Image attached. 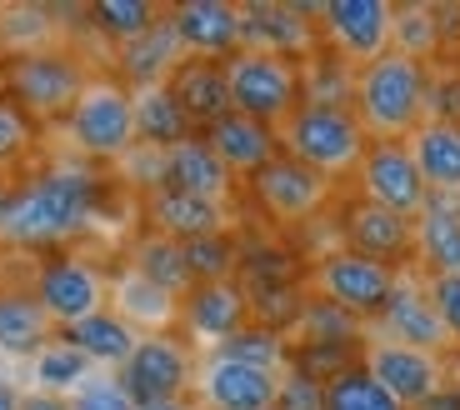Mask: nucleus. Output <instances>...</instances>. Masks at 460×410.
I'll return each mask as SVG.
<instances>
[{"label":"nucleus","instance_id":"31","mask_svg":"<svg viewBox=\"0 0 460 410\" xmlns=\"http://www.w3.org/2000/svg\"><path fill=\"white\" fill-rule=\"evenodd\" d=\"M391 50H395V56H411V60H420V66L436 70V60H446V21H440V5H430V0L395 5Z\"/></svg>","mask_w":460,"mask_h":410},{"label":"nucleus","instance_id":"16","mask_svg":"<svg viewBox=\"0 0 460 410\" xmlns=\"http://www.w3.org/2000/svg\"><path fill=\"white\" fill-rule=\"evenodd\" d=\"M276 396H280V376L230 361L220 351L200 355L196 386H190L196 410H276Z\"/></svg>","mask_w":460,"mask_h":410},{"label":"nucleus","instance_id":"33","mask_svg":"<svg viewBox=\"0 0 460 410\" xmlns=\"http://www.w3.org/2000/svg\"><path fill=\"white\" fill-rule=\"evenodd\" d=\"M60 25L50 5L35 0H11L0 5V56H35V50H56Z\"/></svg>","mask_w":460,"mask_h":410},{"label":"nucleus","instance_id":"42","mask_svg":"<svg viewBox=\"0 0 460 410\" xmlns=\"http://www.w3.org/2000/svg\"><path fill=\"white\" fill-rule=\"evenodd\" d=\"M66 400H70V410H136V400H130V390L120 386L115 370H95V376H85Z\"/></svg>","mask_w":460,"mask_h":410},{"label":"nucleus","instance_id":"50","mask_svg":"<svg viewBox=\"0 0 460 410\" xmlns=\"http://www.w3.org/2000/svg\"><path fill=\"white\" fill-rule=\"evenodd\" d=\"M140 410H196L190 400H161V406H140Z\"/></svg>","mask_w":460,"mask_h":410},{"label":"nucleus","instance_id":"44","mask_svg":"<svg viewBox=\"0 0 460 410\" xmlns=\"http://www.w3.org/2000/svg\"><path fill=\"white\" fill-rule=\"evenodd\" d=\"M430 120H446V126L460 130V60L436 70L430 80Z\"/></svg>","mask_w":460,"mask_h":410},{"label":"nucleus","instance_id":"35","mask_svg":"<svg viewBox=\"0 0 460 410\" xmlns=\"http://www.w3.org/2000/svg\"><path fill=\"white\" fill-rule=\"evenodd\" d=\"M126 265L140 271L146 281L165 285L171 296H185V290L196 285L190 281V265H185V245L171 240V236H155V230H140L136 245H130V255H126Z\"/></svg>","mask_w":460,"mask_h":410},{"label":"nucleus","instance_id":"9","mask_svg":"<svg viewBox=\"0 0 460 410\" xmlns=\"http://www.w3.org/2000/svg\"><path fill=\"white\" fill-rule=\"evenodd\" d=\"M395 281H401V271H391V265H380V261H366V255L345 251V245H331L305 271V290L335 300L341 310H350L360 320H376L385 310Z\"/></svg>","mask_w":460,"mask_h":410},{"label":"nucleus","instance_id":"28","mask_svg":"<svg viewBox=\"0 0 460 410\" xmlns=\"http://www.w3.org/2000/svg\"><path fill=\"white\" fill-rule=\"evenodd\" d=\"M56 335L75 345V351H81L95 370H120V365L136 355V345H140V335L130 331V325L115 316L111 306L95 310V316H85V320H70V325H60Z\"/></svg>","mask_w":460,"mask_h":410},{"label":"nucleus","instance_id":"52","mask_svg":"<svg viewBox=\"0 0 460 410\" xmlns=\"http://www.w3.org/2000/svg\"><path fill=\"white\" fill-rule=\"evenodd\" d=\"M5 191H11V185H5V175H0V201H5Z\"/></svg>","mask_w":460,"mask_h":410},{"label":"nucleus","instance_id":"45","mask_svg":"<svg viewBox=\"0 0 460 410\" xmlns=\"http://www.w3.org/2000/svg\"><path fill=\"white\" fill-rule=\"evenodd\" d=\"M426 290H430V306H436L440 325L460 345V275H426Z\"/></svg>","mask_w":460,"mask_h":410},{"label":"nucleus","instance_id":"32","mask_svg":"<svg viewBox=\"0 0 460 410\" xmlns=\"http://www.w3.org/2000/svg\"><path fill=\"white\" fill-rule=\"evenodd\" d=\"M46 341H56V320L40 310L31 290H0V351L31 361Z\"/></svg>","mask_w":460,"mask_h":410},{"label":"nucleus","instance_id":"41","mask_svg":"<svg viewBox=\"0 0 460 410\" xmlns=\"http://www.w3.org/2000/svg\"><path fill=\"white\" fill-rule=\"evenodd\" d=\"M35 146H40V126H35L31 115L11 101V95H0V171H5V165H21V160H31Z\"/></svg>","mask_w":460,"mask_h":410},{"label":"nucleus","instance_id":"10","mask_svg":"<svg viewBox=\"0 0 460 410\" xmlns=\"http://www.w3.org/2000/svg\"><path fill=\"white\" fill-rule=\"evenodd\" d=\"M245 195H251V205L270 220V226H311L315 216L331 210L335 185L325 181V175H315L311 165H300V160H290L286 150H280L261 175L245 181Z\"/></svg>","mask_w":460,"mask_h":410},{"label":"nucleus","instance_id":"2","mask_svg":"<svg viewBox=\"0 0 460 410\" xmlns=\"http://www.w3.org/2000/svg\"><path fill=\"white\" fill-rule=\"evenodd\" d=\"M430 80L436 70L411 56L385 50L380 60L356 70V120L370 140H411L430 115Z\"/></svg>","mask_w":460,"mask_h":410},{"label":"nucleus","instance_id":"5","mask_svg":"<svg viewBox=\"0 0 460 410\" xmlns=\"http://www.w3.org/2000/svg\"><path fill=\"white\" fill-rule=\"evenodd\" d=\"M66 126L70 150L91 165H115L136 150V111H130V91L115 76H91L81 101L70 105Z\"/></svg>","mask_w":460,"mask_h":410},{"label":"nucleus","instance_id":"14","mask_svg":"<svg viewBox=\"0 0 460 410\" xmlns=\"http://www.w3.org/2000/svg\"><path fill=\"white\" fill-rule=\"evenodd\" d=\"M356 195L385 205V210H395L405 220H415L430 201L405 140H370L366 156H360V171H356Z\"/></svg>","mask_w":460,"mask_h":410},{"label":"nucleus","instance_id":"36","mask_svg":"<svg viewBox=\"0 0 460 410\" xmlns=\"http://www.w3.org/2000/svg\"><path fill=\"white\" fill-rule=\"evenodd\" d=\"M161 11L165 5H155V0H91L85 5V25L101 40H111V46H126V40H136L140 31H150L161 21Z\"/></svg>","mask_w":460,"mask_h":410},{"label":"nucleus","instance_id":"37","mask_svg":"<svg viewBox=\"0 0 460 410\" xmlns=\"http://www.w3.org/2000/svg\"><path fill=\"white\" fill-rule=\"evenodd\" d=\"M31 376H35V390H50V396H70V390L81 386L85 376H95V365L85 361L81 351L70 341H46L40 351L31 355Z\"/></svg>","mask_w":460,"mask_h":410},{"label":"nucleus","instance_id":"29","mask_svg":"<svg viewBox=\"0 0 460 410\" xmlns=\"http://www.w3.org/2000/svg\"><path fill=\"white\" fill-rule=\"evenodd\" d=\"M405 146H411L415 171H420V181H426L430 195H460V130L456 126L426 115Z\"/></svg>","mask_w":460,"mask_h":410},{"label":"nucleus","instance_id":"13","mask_svg":"<svg viewBox=\"0 0 460 410\" xmlns=\"http://www.w3.org/2000/svg\"><path fill=\"white\" fill-rule=\"evenodd\" d=\"M391 21H395L391 0H325L315 31H321L325 50H335L341 60H350L360 70L391 50Z\"/></svg>","mask_w":460,"mask_h":410},{"label":"nucleus","instance_id":"3","mask_svg":"<svg viewBox=\"0 0 460 410\" xmlns=\"http://www.w3.org/2000/svg\"><path fill=\"white\" fill-rule=\"evenodd\" d=\"M370 136L360 130L356 111H331V105H300L280 126V150L300 165H311L331 185L356 181L360 156H366Z\"/></svg>","mask_w":460,"mask_h":410},{"label":"nucleus","instance_id":"47","mask_svg":"<svg viewBox=\"0 0 460 410\" xmlns=\"http://www.w3.org/2000/svg\"><path fill=\"white\" fill-rule=\"evenodd\" d=\"M21 410H70L66 396H50V390H25Z\"/></svg>","mask_w":460,"mask_h":410},{"label":"nucleus","instance_id":"34","mask_svg":"<svg viewBox=\"0 0 460 410\" xmlns=\"http://www.w3.org/2000/svg\"><path fill=\"white\" fill-rule=\"evenodd\" d=\"M300 105H331V111H350L356 105V66L341 60L335 50H315L311 60H300Z\"/></svg>","mask_w":460,"mask_h":410},{"label":"nucleus","instance_id":"39","mask_svg":"<svg viewBox=\"0 0 460 410\" xmlns=\"http://www.w3.org/2000/svg\"><path fill=\"white\" fill-rule=\"evenodd\" d=\"M220 355H230V361H241V365H255V370H270V376H286V365H290V335L280 331H265V325H245L235 341L220 345Z\"/></svg>","mask_w":460,"mask_h":410},{"label":"nucleus","instance_id":"21","mask_svg":"<svg viewBox=\"0 0 460 410\" xmlns=\"http://www.w3.org/2000/svg\"><path fill=\"white\" fill-rule=\"evenodd\" d=\"M111 310L126 320L136 335H171V331H181V296H171L165 285L146 281V275L130 271L126 261L111 271Z\"/></svg>","mask_w":460,"mask_h":410},{"label":"nucleus","instance_id":"48","mask_svg":"<svg viewBox=\"0 0 460 410\" xmlns=\"http://www.w3.org/2000/svg\"><path fill=\"white\" fill-rule=\"evenodd\" d=\"M415 410H460V380H450L446 390H436L426 406H415Z\"/></svg>","mask_w":460,"mask_h":410},{"label":"nucleus","instance_id":"17","mask_svg":"<svg viewBox=\"0 0 460 410\" xmlns=\"http://www.w3.org/2000/svg\"><path fill=\"white\" fill-rule=\"evenodd\" d=\"M370 376L391 390L405 410L426 406L436 390L450 386V361L446 355H430V351H411V345H391V341H370L366 355H360Z\"/></svg>","mask_w":460,"mask_h":410},{"label":"nucleus","instance_id":"24","mask_svg":"<svg viewBox=\"0 0 460 410\" xmlns=\"http://www.w3.org/2000/svg\"><path fill=\"white\" fill-rule=\"evenodd\" d=\"M171 91L175 101H181L185 120L200 130H210L220 120V115H230L235 105H230V80H226V60H200V56H185L181 66H175L171 76Z\"/></svg>","mask_w":460,"mask_h":410},{"label":"nucleus","instance_id":"27","mask_svg":"<svg viewBox=\"0 0 460 410\" xmlns=\"http://www.w3.org/2000/svg\"><path fill=\"white\" fill-rule=\"evenodd\" d=\"M165 185H171V191H185V195H200V201L230 205V195H235L241 181L216 160V150L206 146V136H190V140L165 150Z\"/></svg>","mask_w":460,"mask_h":410},{"label":"nucleus","instance_id":"43","mask_svg":"<svg viewBox=\"0 0 460 410\" xmlns=\"http://www.w3.org/2000/svg\"><path fill=\"white\" fill-rule=\"evenodd\" d=\"M115 165H120V175H126L140 195H150V191H161V185H165V150L136 146L126 160H115Z\"/></svg>","mask_w":460,"mask_h":410},{"label":"nucleus","instance_id":"7","mask_svg":"<svg viewBox=\"0 0 460 410\" xmlns=\"http://www.w3.org/2000/svg\"><path fill=\"white\" fill-rule=\"evenodd\" d=\"M31 296L60 331L70 320H85L111 306V271L81 251H50L31 275Z\"/></svg>","mask_w":460,"mask_h":410},{"label":"nucleus","instance_id":"51","mask_svg":"<svg viewBox=\"0 0 460 410\" xmlns=\"http://www.w3.org/2000/svg\"><path fill=\"white\" fill-rule=\"evenodd\" d=\"M450 380H460V345L450 351Z\"/></svg>","mask_w":460,"mask_h":410},{"label":"nucleus","instance_id":"46","mask_svg":"<svg viewBox=\"0 0 460 410\" xmlns=\"http://www.w3.org/2000/svg\"><path fill=\"white\" fill-rule=\"evenodd\" d=\"M276 410H325V386L311 376H300V370H286L280 376Z\"/></svg>","mask_w":460,"mask_h":410},{"label":"nucleus","instance_id":"8","mask_svg":"<svg viewBox=\"0 0 460 410\" xmlns=\"http://www.w3.org/2000/svg\"><path fill=\"white\" fill-rule=\"evenodd\" d=\"M196 370H200V351L181 331H171V335H140L136 355L115 376L140 410V406H161V400H190Z\"/></svg>","mask_w":460,"mask_h":410},{"label":"nucleus","instance_id":"19","mask_svg":"<svg viewBox=\"0 0 460 410\" xmlns=\"http://www.w3.org/2000/svg\"><path fill=\"white\" fill-rule=\"evenodd\" d=\"M140 216H146V230L155 236H171V240H200V236H230V220L235 210L220 201H200V195H185V191H161L140 195Z\"/></svg>","mask_w":460,"mask_h":410},{"label":"nucleus","instance_id":"1","mask_svg":"<svg viewBox=\"0 0 460 410\" xmlns=\"http://www.w3.org/2000/svg\"><path fill=\"white\" fill-rule=\"evenodd\" d=\"M101 216V171L91 160H56L25 175L0 201V245L15 251H56L95 226Z\"/></svg>","mask_w":460,"mask_h":410},{"label":"nucleus","instance_id":"49","mask_svg":"<svg viewBox=\"0 0 460 410\" xmlns=\"http://www.w3.org/2000/svg\"><path fill=\"white\" fill-rule=\"evenodd\" d=\"M21 400H25V390H15L11 380H0V410H21Z\"/></svg>","mask_w":460,"mask_h":410},{"label":"nucleus","instance_id":"40","mask_svg":"<svg viewBox=\"0 0 460 410\" xmlns=\"http://www.w3.org/2000/svg\"><path fill=\"white\" fill-rule=\"evenodd\" d=\"M235 261H241V240L235 236H200L185 240V265L190 281H235Z\"/></svg>","mask_w":460,"mask_h":410},{"label":"nucleus","instance_id":"38","mask_svg":"<svg viewBox=\"0 0 460 410\" xmlns=\"http://www.w3.org/2000/svg\"><path fill=\"white\" fill-rule=\"evenodd\" d=\"M325 410H405V406L370 376L366 365H350L335 380H325Z\"/></svg>","mask_w":460,"mask_h":410},{"label":"nucleus","instance_id":"25","mask_svg":"<svg viewBox=\"0 0 460 410\" xmlns=\"http://www.w3.org/2000/svg\"><path fill=\"white\" fill-rule=\"evenodd\" d=\"M290 345H321V351H350V355H366L370 345V320L341 310L335 300L305 290L300 300V316L290 325Z\"/></svg>","mask_w":460,"mask_h":410},{"label":"nucleus","instance_id":"26","mask_svg":"<svg viewBox=\"0 0 460 410\" xmlns=\"http://www.w3.org/2000/svg\"><path fill=\"white\" fill-rule=\"evenodd\" d=\"M415 271L460 275V195H430L415 216Z\"/></svg>","mask_w":460,"mask_h":410},{"label":"nucleus","instance_id":"53","mask_svg":"<svg viewBox=\"0 0 460 410\" xmlns=\"http://www.w3.org/2000/svg\"><path fill=\"white\" fill-rule=\"evenodd\" d=\"M0 66H5V56H0Z\"/></svg>","mask_w":460,"mask_h":410},{"label":"nucleus","instance_id":"22","mask_svg":"<svg viewBox=\"0 0 460 410\" xmlns=\"http://www.w3.org/2000/svg\"><path fill=\"white\" fill-rule=\"evenodd\" d=\"M200 136H206V146L216 150V160L241 185L251 181V175H261L265 165L280 156V130L276 126H261V120H251V115H241V111L220 115L216 126L200 130Z\"/></svg>","mask_w":460,"mask_h":410},{"label":"nucleus","instance_id":"20","mask_svg":"<svg viewBox=\"0 0 460 410\" xmlns=\"http://www.w3.org/2000/svg\"><path fill=\"white\" fill-rule=\"evenodd\" d=\"M185 56L200 60H230L241 50V5L235 0H181L165 5Z\"/></svg>","mask_w":460,"mask_h":410},{"label":"nucleus","instance_id":"30","mask_svg":"<svg viewBox=\"0 0 460 410\" xmlns=\"http://www.w3.org/2000/svg\"><path fill=\"white\" fill-rule=\"evenodd\" d=\"M130 111H136V146L171 150L196 136V126L185 120L181 101L171 91V80L165 85H146V91H130Z\"/></svg>","mask_w":460,"mask_h":410},{"label":"nucleus","instance_id":"15","mask_svg":"<svg viewBox=\"0 0 460 410\" xmlns=\"http://www.w3.org/2000/svg\"><path fill=\"white\" fill-rule=\"evenodd\" d=\"M251 325V296L241 281H200L181 296V335L200 355L220 351Z\"/></svg>","mask_w":460,"mask_h":410},{"label":"nucleus","instance_id":"12","mask_svg":"<svg viewBox=\"0 0 460 410\" xmlns=\"http://www.w3.org/2000/svg\"><path fill=\"white\" fill-rule=\"evenodd\" d=\"M370 341L411 345V351H430V355H446L450 361L456 341H450V331L440 325L436 306H430V290H426V275L415 271V265L401 271V281H395L385 310L370 320Z\"/></svg>","mask_w":460,"mask_h":410},{"label":"nucleus","instance_id":"18","mask_svg":"<svg viewBox=\"0 0 460 410\" xmlns=\"http://www.w3.org/2000/svg\"><path fill=\"white\" fill-rule=\"evenodd\" d=\"M241 50L311 60L321 50V31L296 11V0H241Z\"/></svg>","mask_w":460,"mask_h":410},{"label":"nucleus","instance_id":"23","mask_svg":"<svg viewBox=\"0 0 460 410\" xmlns=\"http://www.w3.org/2000/svg\"><path fill=\"white\" fill-rule=\"evenodd\" d=\"M181 60H185V46H181V35H175L171 15L161 11V21L150 25V31H140L136 40H126V46H115V70L111 76L120 80L126 91H146V85H165Z\"/></svg>","mask_w":460,"mask_h":410},{"label":"nucleus","instance_id":"4","mask_svg":"<svg viewBox=\"0 0 460 410\" xmlns=\"http://www.w3.org/2000/svg\"><path fill=\"white\" fill-rule=\"evenodd\" d=\"M85 80V60L75 50L56 46V50H35V56H5L0 66V95H11L35 126H50V120H66L70 105L81 101Z\"/></svg>","mask_w":460,"mask_h":410},{"label":"nucleus","instance_id":"6","mask_svg":"<svg viewBox=\"0 0 460 410\" xmlns=\"http://www.w3.org/2000/svg\"><path fill=\"white\" fill-rule=\"evenodd\" d=\"M230 105L261 126H286L300 111V60L265 56V50H235L226 60Z\"/></svg>","mask_w":460,"mask_h":410},{"label":"nucleus","instance_id":"11","mask_svg":"<svg viewBox=\"0 0 460 410\" xmlns=\"http://www.w3.org/2000/svg\"><path fill=\"white\" fill-rule=\"evenodd\" d=\"M335 236H341L345 251L391 265V271H411L415 265V220L395 216V210H385V205L366 201L356 191L335 201Z\"/></svg>","mask_w":460,"mask_h":410}]
</instances>
